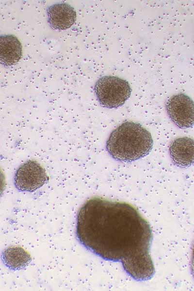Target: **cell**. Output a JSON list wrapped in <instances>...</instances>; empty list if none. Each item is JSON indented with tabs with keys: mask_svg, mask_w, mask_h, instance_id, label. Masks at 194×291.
<instances>
[{
	"mask_svg": "<svg viewBox=\"0 0 194 291\" xmlns=\"http://www.w3.org/2000/svg\"><path fill=\"white\" fill-rule=\"evenodd\" d=\"M191 269L192 274L194 277V243L193 244V248H192V258H191Z\"/></svg>",
	"mask_w": 194,
	"mask_h": 291,
	"instance_id": "30bf717a",
	"label": "cell"
},
{
	"mask_svg": "<svg viewBox=\"0 0 194 291\" xmlns=\"http://www.w3.org/2000/svg\"><path fill=\"white\" fill-rule=\"evenodd\" d=\"M165 106L169 117L178 128L187 129L194 125V101L187 95H173Z\"/></svg>",
	"mask_w": 194,
	"mask_h": 291,
	"instance_id": "5b68a950",
	"label": "cell"
},
{
	"mask_svg": "<svg viewBox=\"0 0 194 291\" xmlns=\"http://www.w3.org/2000/svg\"><path fill=\"white\" fill-rule=\"evenodd\" d=\"M48 179L45 169L36 161L29 160L22 164L16 171L14 184L21 192H33Z\"/></svg>",
	"mask_w": 194,
	"mask_h": 291,
	"instance_id": "277c9868",
	"label": "cell"
},
{
	"mask_svg": "<svg viewBox=\"0 0 194 291\" xmlns=\"http://www.w3.org/2000/svg\"><path fill=\"white\" fill-rule=\"evenodd\" d=\"M22 56V45L13 35H4L0 37V61L5 66L13 65Z\"/></svg>",
	"mask_w": 194,
	"mask_h": 291,
	"instance_id": "ba28073f",
	"label": "cell"
},
{
	"mask_svg": "<svg viewBox=\"0 0 194 291\" xmlns=\"http://www.w3.org/2000/svg\"><path fill=\"white\" fill-rule=\"evenodd\" d=\"M48 22L54 30H65L72 26L76 19L73 7L65 3H58L47 9Z\"/></svg>",
	"mask_w": 194,
	"mask_h": 291,
	"instance_id": "52a82bcc",
	"label": "cell"
},
{
	"mask_svg": "<svg viewBox=\"0 0 194 291\" xmlns=\"http://www.w3.org/2000/svg\"><path fill=\"white\" fill-rule=\"evenodd\" d=\"M169 154L173 163L180 168L194 163V140L187 137L178 138L171 143Z\"/></svg>",
	"mask_w": 194,
	"mask_h": 291,
	"instance_id": "8992f818",
	"label": "cell"
},
{
	"mask_svg": "<svg viewBox=\"0 0 194 291\" xmlns=\"http://www.w3.org/2000/svg\"><path fill=\"white\" fill-rule=\"evenodd\" d=\"M153 144L151 135L146 129L139 123L126 121L111 133L106 146L113 159L129 162L147 155Z\"/></svg>",
	"mask_w": 194,
	"mask_h": 291,
	"instance_id": "7a4b0ae2",
	"label": "cell"
},
{
	"mask_svg": "<svg viewBox=\"0 0 194 291\" xmlns=\"http://www.w3.org/2000/svg\"><path fill=\"white\" fill-rule=\"evenodd\" d=\"M76 234L92 253L106 260L120 262L134 280L146 281L153 276L155 268L149 254L152 230L130 204L90 198L79 210Z\"/></svg>",
	"mask_w": 194,
	"mask_h": 291,
	"instance_id": "6da1fadb",
	"label": "cell"
},
{
	"mask_svg": "<svg viewBox=\"0 0 194 291\" xmlns=\"http://www.w3.org/2000/svg\"><path fill=\"white\" fill-rule=\"evenodd\" d=\"M94 91L100 104L107 108L122 106L130 97L131 88L129 83L119 77L103 76L96 81Z\"/></svg>",
	"mask_w": 194,
	"mask_h": 291,
	"instance_id": "3957f363",
	"label": "cell"
},
{
	"mask_svg": "<svg viewBox=\"0 0 194 291\" xmlns=\"http://www.w3.org/2000/svg\"><path fill=\"white\" fill-rule=\"evenodd\" d=\"M4 264L13 270H18L26 267L32 259L30 255L18 246L9 247L2 254Z\"/></svg>",
	"mask_w": 194,
	"mask_h": 291,
	"instance_id": "9c48e42d",
	"label": "cell"
}]
</instances>
